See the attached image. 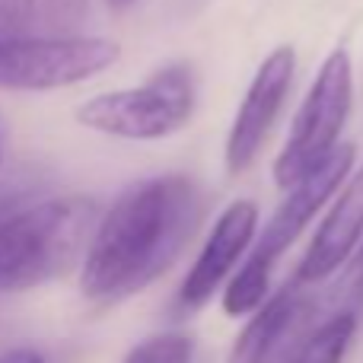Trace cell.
<instances>
[{"label": "cell", "mask_w": 363, "mask_h": 363, "mask_svg": "<svg viewBox=\"0 0 363 363\" xmlns=\"http://www.w3.org/2000/svg\"><path fill=\"white\" fill-rule=\"evenodd\" d=\"M198 188L185 176L144 179L121 191L96 223L80 262L86 300H115L157 281L198 223Z\"/></svg>", "instance_id": "1"}, {"label": "cell", "mask_w": 363, "mask_h": 363, "mask_svg": "<svg viewBox=\"0 0 363 363\" xmlns=\"http://www.w3.org/2000/svg\"><path fill=\"white\" fill-rule=\"evenodd\" d=\"M99 213L89 198H48L35 204L0 194V290L38 287L86 255Z\"/></svg>", "instance_id": "2"}, {"label": "cell", "mask_w": 363, "mask_h": 363, "mask_svg": "<svg viewBox=\"0 0 363 363\" xmlns=\"http://www.w3.org/2000/svg\"><path fill=\"white\" fill-rule=\"evenodd\" d=\"M194 77L185 64H166L147 83L89 96L74 112L86 131L121 140H163L194 115Z\"/></svg>", "instance_id": "3"}, {"label": "cell", "mask_w": 363, "mask_h": 363, "mask_svg": "<svg viewBox=\"0 0 363 363\" xmlns=\"http://www.w3.org/2000/svg\"><path fill=\"white\" fill-rule=\"evenodd\" d=\"M354 106V64L345 48H335L322 61L300 112L294 115L284 150L274 160V185L290 191L319 163H325L341 144Z\"/></svg>", "instance_id": "4"}, {"label": "cell", "mask_w": 363, "mask_h": 363, "mask_svg": "<svg viewBox=\"0 0 363 363\" xmlns=\"http://www.w3.org/2000/svg\"><path fill=\"white\" fill-rule=\"evenodd\" d=\"M121 45L102 35H0V89L48 93L108 70Z\"/></svg>", "instance_id": "5"}, {"label": "cell", "mask_w": 363, "mask_h": 363, "mask_svg": "<svg viewBox=\"0 0 363 363\" xmlns=\"http://www.w3.org/2000/svg\"><path fill=\"white\" fill-rule=\"evenodd\" d=\"M294 74H296V51L290 45H277L258 64L255 77H252L249 89H245L242 102L236 108L230 134H226L223 163L230 176H242V172L252 169L271 128H274L277 115H281L290 86H294Z\"/></svg>", "instance_id": "6"}, {"label": "cell", "mask_w": 363, "mask_h": 363, "mask_svg": "<svg viewBox=\"0 0 363 363\" xmlns=\"http://www.w3.org/2000/svg\"><path fill=\"white\" fill-rule=\"evenodd\" d=\"M354 160H357V147L354 144L335 147V153L325 163H319L300 185H294L287 191V198L281 201V207H277L274 217L268 220L262 236L255 239L252 252L268 258V262H277V258L300 239V233L313 223L315 213L338 194V188H345V182L351 179Z\"/></svg>", "instance_id": "7"}, {"label": "cell", "mask_w": 363, "mask_h": 363, "mask_svg": "<svg viewBox=\"0 0 363 363\" xmlns=\"http://www.w3.org/2000/svg\"><path fill=\"white\" fill-rule=\"evenodd\" d=\"M258 233V204L249 198H239L226 207L211 226L204 245H201L194 264L188 268L182 281L179 300L188 309H201L220 287L226 277L236 274V264L245 252L255 245Z\"/></svg>", "instance_id": "8"}, {"label": "cell", "mask_w": 363, "mask_h": 363, "mask_svg": "<svg viewBox=\"0 0 363 363\" xmlns=\"http://www.w3.org/2000/svg\"><path fill=\"white\" fill-rule=\"evenodd\" d=\"M363 242V169H357L345 182L338 198L332 201L328 213L322 217L300 268L296 284H319L341 271Z\"/></svg>", "instance_id": "9"}, {"label": "cell", "mask_w": 363, "mask_h": 363, "mask_svg": "<svg viewBox=\"0 0 363 363\" xmlns=\"http://www.w3.org/2000/svg\"><path fill=\"white\" fill-rule=\"evenodd\" d=\"M306 315V300L300 296L296 287H284L264 303L245 328L239 332L236 345L230 351V363H268L271 354L281 347L287 332L296 325V319Z\"/></svg>", "instance_id": "10"}, {"label": "cell", "mask_w": 363, "mask_h": 363, "mask_svg": "<svg viewBox=\"0 0 363 363\" xmlns=\"http://www.w3.org/2000/svg\"><path fill=\"white\" fill-rule=\"evenodd\" d=\"M271 271L274 262L249 252L230 284L223 287V313L226 315H252L271 300Z\"/></svg>", "instance_id": "11"}, {"label": "cell", "mask_w": 363, "mask_h": 363, "mask_svg": "<svg viewBox=\"0 0 363 363\" xmlns=\"http://www.w3.org/2000/svg\"><path fill=\"white\" fill-rule=\"evenodd\" d=\"M354 332H357V315L351 309H341L319 328H313L287 363H341L354 341Z\"/></svg>", "instance_id": "12"}, {"label": "cell", "mask_w": 363, "mask_h": 363, "mask_svg": "<svg viewBox=\"0 0 363 363\" xmlns=\"http://www.w3.org/2000/svg\"><path fill=\"white\" fill-rule=\"evenodd\" d=\"M191 357H194V341L188 335L163 332L134 345L121 363H191Z\"/></svg>", "instance_id": "13"}, {"label": "cell", "mask_w": 363, "mask_h": 363, "mask_svg": "<svg viewBox=\"0 0 363 363\" xmlns=\"http://www.w3.org/2000/svg\"><path fill=\"white\" fill-rule=\"evenodd\" d=\"M89 0H38V23L45 35H77V26L86 19Z\"/></svg>", "instance_id": "14"}, {"label": "cell", "mask_w": 363, "mask_h": 363, "mask_svg": "<svg viewBox=\"0 0 363 363\" xmlns=\"http://www.w3.org/2000/svg\"><path fill=\"white\" fill-rule=\"evenodd\" d=\"M38 0H0V35H32Z\"/></svg>", "instance_id": "15"}, {"label": "cell", "mask_w": 363, "mask_h": 363, "mask_svg": "<svg viewBox=\"0 0 363 363\" xmlns=\"http://www.w3.org/2000/svg\"><path fill=\"white\" fill-rule=\"evenodd\" d=\"M0 363H45L35 347H6L0 351Z\"/></svg>", "instance_id": "16"}, {"label": "cell", "mask_w": 363, "mask_h": 363, "mask_svg": "<svg viewBox=\"0 0 363 363\" xmlns=\"http://www.w3.org/2000/svg\"><path fill=\"white\" fill-rule=\"evenodd\" d=\"M106 4L112 6V10H118V13H121V10H128V6H134L138 0H106Z\"/></svg>", "instance_id": "17"}, {"label": "cell", "mask_w": 363, "mask_h": 363, "mask_svg": "<svg viewBox=\"0 0 363 363\" xmlns=\"http://www.w3.org/2000/svg\"><path fill=\"white\" fill-rule=\"evenodd\" d=\"M0 166H4V150H0Z\"/></svg>", "instance_id": "18"}]
</instances>
